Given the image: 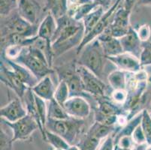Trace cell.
I'll return each mask as SVG.
<instances>
[{
    "instance_id": "1",
    "label": "cell",
    "mask_w": 151,
    "mask_h": 150,
    "mask_svg": "<svg viewBox=\"0 0 151 150\" xmlns=\"http://www.w3.org/2000/svg\"><path fill=\"white\" fill-rule=\"evenodd\" d=\"M57 27L52 39L53 56L58 57L73 47H78L84 38L83 22L68 14L57 19Z\"/></svg>"
},
{
    "instance_id": "2",
    "label": "cell",
    "mask_w": 151,
    "mask_h": 150,
    "mask_svg": "<svg viewBox=\"0 0 151 150\" xmlns=\"http://www.w3.org/2000/svg\"><path fill=\"white\" fill-rule=\"evenodd\" d=\"M14 61L28 68L38 81L54 73L44 53L32 47H23L20 56Z\"/></svg>"
},
{
    "instance_id": "3",
    "label": "cell",
    "mask_w": 151,
    "mask_h": 150,
    "mask_svg": "<svg viewBox=\"0 0 151 150\" xmlns=\"http://www.w3.org/2000/svg\"><path fill=\"white\" fill-rule=\"evenodd\" d=\"M79 54L77 64L86 68L101 79L107 58L100 41L97 38L93 40L82 49Z\"/></svg>"
},
{
    "instance_id": "4",
    "label": "cell",
    "mask_w": 151,
    "mask_h": 150,
    "mask_svg": "<svg viewBox=\"0 0 151 150\" xmlns=\"http://www.w3.org/2000/svg\"><path fill=\"white\" fill-rule=\"evenodd\" d=\"M84 119L70 117L57 120L47 118L46 129L61 136L70 145H76L75 143L82 133Z\"/></svg>"
},
{
    "instance_id": "5",
    "label": "cell",
    "mask_w": 151,
    "mask_h": 150,
    "mask_svg": "<svg viewBox=\"0 0 151 150\" xmlns=\"http://www.w3.org/2000/svg\"><path fill=\"white\" fill-rule=\"evenodd\" d=\"M38 27L32 25L23 19L18 13L9 17V18L1 27V36L9 34H18L25 38H31L38 35Z\"/></svg>"
},
{
    "instance_id": "6",
    "label": "cell",
    "mask_w": 151,
    "mask_h": 150,
    "mask_svg": "<svg viewBox=\"0 0 151 150\" xmlns=\"http://www.w3.org/2000/svg\"><path fill=\"white\" fill-rule=\"evenodd\" d=\"M1 122L10 128L13 131V142L17 140L23 141L28 140L37 129H39L36 121L29 114L16 122H10L3 119H1Z\"/></svg>"
},
{
    "instance_id": "7",
    "label": "cell",
    "mask_w": 151,
    "mask_h": 150,
    "mask_svg": "<svg viewBox=\"0 0 151 150\" xmlns=\"http://www.w3.org/2000/svg\"><path fill=\"white\" fill-rule=\"evenodd\" d=\"M76 71L83 81L86 93L96 98L105 96L106 85L101 78L86 68L78 64H76Z\"/></svg>"
},
{
    "instance_id": "8",
    "label": "cell",
    "mask_w": 151,
    "mask_h": 150,
    "mask_svg": "<svg viewBox=\"0 0 151 150\" xmlns=\"http://www.w3.org/2000/svg\"><path fill=\"white\" fill-rule=\"evenodd\" d=\"M121 2L122 0H116V2L105 12V14H103L102 17L100 19L96 26L94 27V29L89 33L88 35L84 36L81 44L77 47V54H79L82 50V49L86 44H88L90 42L93 41V40L96 39L101 33L104 32V31L108 28V26L111 24V21L113 20L114 14L116 12V11L119 8V5H120Z\"/></svg>"
},
{
    "instance_id": "9",
    "label": "cell",
    "mask_w": 151,
    "mask_h": 150,
    "mask_svg": "<svg viewBox=\"0 0 151 150\" xmlns=\"http://www.w3.org/2000/svg\"><path fill=\"white\" fill-rule=\"evenodd\" d=\"M60 80H63L67 83L69 89L70 97H89L90 95L86 93L83 86V81L80 75L76 71V65L74 68H59L57 69Z\"/></svg>"
},
{
    "instance_id": "10",
    "label": "cell",
    "mask_w": 151,
    "mask_h": 150,
    "mask_svg": "<svg viewBox=\"0 0 151 150\" xmlns=\"http://www.w3.org/2000/svg\"><path fill=\"white\" fill-rule=\"evenodd\" d=\"M130 14L131 11L126 10L123 7L118 8L114 14L111 24L104 32L116 38L124 36L131 27L129 24Z\"/></svg>"
},
{
    "instance_id": "11",
    "label": "cell",
    "mask_w": 151,
    "mask_h": 150,
    "mask_svg": "<svg viewBox=\"0 0 151 150\" xmlns=\"http://www.w3.org/2000/svg\"><path fill=\"white\" fill-rule=\"evenodd\" d=\"M0 80L7 87L14 92L22 101L26 92L29 89L2 60L0 62Z\"/></svg>"
},
{
    "instance_id": "12",
    "label": "cell",
    "mask_w": 151,
    "mask_h": 150,
    "mask_svg": "<svg viewBox=\"0 0 151 150\" xmlns=\"http://www.w3.org/2000/svg\"><path fill=\"white\" fill-rule=\"evenodd\" d=\"M63 107L70 117L84 119L91 112V107L84 97H70L65 102Z\"/></svg>"
},
{
    "instance_id": "13",
    "label": "cell",
    "mask_w": 151,
    "mask_h": 150,
    "mask_svg": "<svg viewBox=\"0 0 151 150\" xmlns=\"http://www.w3.org/2000/svg\"><path fill=\"white\" fill-rule=\"evenodd\" d=\"M97 107L95 110V122H101L105 118L111 116H120L124 114L123 107H120L116 103L112 102L105 96L97 98Z\"/></svg>"
},
{
    "instance_id": "14",
    "label": "cell",
    "mask_w": 151,
    "mask_h": 150,
    "mask_svg": "<svg viewBox=\"0 0 151 150\" xmlns=\"http://www.w3.org/2000/svg\"><path fill=\"white\" fill-rule=\"evenodd\" d=\"M107 60L113 63L121 71L127 73H136L142 69L141 62L138 58L128 53H123L115 56L106 57Z\"/></svg>"
},
{
    "instance_id": "15",
    "label": "cell",
    "mask_w": 151,
    "mask_h": 150,
    "mask_svg": "<svg viewBox=\"0 0 151 150\" xmlns=\"http://www.w3.org/2000/svg\"><path fill=\"white\" fill-rule=\"evenodd\" d=\"M26 115H27V109L23 105V101L19 98L13 99L9 104L0 108L1 119L8 122H16Z\"/></svg>"
},
{
    "instance_id": "16",
    "label": "cell",
    "mask_w": 151,
    "mask_h": 150,
    "mask_svg": "<svg viewBox=\"0 0 151 150\" xmlns=\"http://www.w3.org/2000/svg\"><path fill=\"white\" fill-rule=\"evenodd\" d=\"M41 9L40 5L36 0H17L18 14L32 25H37Z\"/></svg>"
},
{
    "instance_id": "17",
    "label": "cell",
    "mask_w": 151,
    "mask_h": 150,
    "mask_svg": "<svg viewBox=\"0 0 151 150\" xmlns=\"http://www.w3.org/2000/svg\"><path fill=\"white\" fill-rule=\"evenodd\" d=\"M124 53H128L140 59L142 52V41L138 38L137 31L130 27L124 36L119 38Z\"/></svg>"
},
{
    "instance_id": "18",
    "label": "cell",
    "mask_w": 151,
    "mask_h": 150,
    "mask_svg": "<svg viewBox=\"0 0 151 150\" xmlns=\"http://www.w3.org/2000/svg\"><path fill=\"white\" fill-rule=\"evenodd\" d=\"M1 60L8 65V66L10 67L12 71L15 73V74L21 80L22 82L24 83L29 88L32 89L38 82V79L34 76V74L28 68H26L25 66L22 65L13 60H9L2 56H1Z\"/></svg>"
},
{
    "instance_id": "19",
    "label": "cell",
    "mask_w": 151,
    "mask_h": 150,
    "mask_svg": "<svg viewBox=\"0 0 151 150\" xmlns=\"http://www.w3.org/2000/svg\"><path fill=\"white\" fill-rule=\"evenodd\" d=\"M97 39L100 41L106 57L115 56L124 53L119 38H114L104 32Z\"/></svg>"
},
{
    "instance_id": "20",
    "label": "cell",
    "mask_w": 151,
    "mask_h": 150,
    "mask_svg": "<svg viewBox=\"0 0 151 150\" xmlns=\"http://www.w3.org/2000/svg\"><path fill=\"white\" fill-rule=\"evenodd\" d=\"M34 94L45 101H50L54 97L56 87L54 86L53 81L50 75H47L43 79L40 80L32 88Z\"/></svg>"
},
{
    "instance_id": "21",
    "label": "cell",
    "mask_w": 151,
    "mask_h": 150,
    "mask_svg": "<svg viewBox=\"0 0 151 150\" xmlns=\"http://www.w3.org/2000/svg\"><path fill=\"white\" fill-rule=\"evenodd\" d=\"M57 27V20L51 14L48 13L38 26L37 35L52 44V39Z\"/></svg>"
},
{
    "instance_id": "22",
    "label": "cell",
    "mask_w": 151,
    "mask_h": 150,
    "mask_svg": "<svg viewBox=\"0 0 151 150\" xmlns=\"http://www.w3.org/2000/svg\"><path fill=\"white\" fill-rule=\"evenodd\" d=\"M69 8L68 0H46L45 11L50 13L56 20L67 14Z\"/></svg>"
},
{
    "instance_id": "23",
    "label": "cell",
    "mask_w": 151,
    "mask_h": 150,
    "mask_svg": "<svg viewBox=\"0 0 151 150\" xmlns=\"http://www.w3.org/2000/svg\"><path fill=\"white\" fill-rule=\"evenodd\" d=\"M105 8L101 5H99L97 8H95L93 11L90 12L83 19L82 22L84 27V36L88 35L96 26L100 19L102 17L103 14H105Z\"/></svg>"
},
{
    "instance_id": "24",
    "label": "cell",
    "mask_w": 151,
    "mask_h": 150,
    "mask_svg": "<svg viewBox=\"0 0 151 150\" xmlns=\"http://www.w3.org/2000/svg\"><path fill=\"white\" fill-rule=\"evenodd\" d=\"M127 77H128V73L120 69H116L108 74V81L113 90H119V89L126 90Z\"/></svg>"
},
{
    "instance_id": "25",
    "label": "cell",
    "mask_w": 151,
    "mask_h": 150,
    "mask_svg": "<svg viewBox=\"0 0 151 150\" xmlns=\"http://www.w3.org/2000/svg\"><path fill=\"white\" fill-rule=\"evenodd\" d=\"M115 131H116V126H107L99 122H95L86 134L101 140L108 137V136L114 134Z\"/></svg>"
},
{
    "instance_id": "26",
    "label": "cell",
    "mask_w": 151,
    "mask_h": 150,
    "mask_svg": "<svg viewBox=\"0 0 151 150\" xmlns=\"http://www.w3.org/2000/svg\"><path fill=\"white\" fill-rule=\"evenodd\" d=\"M99 5L98 3L95 2L83 4L79 6H72L69 5L68 14L78 21H82L86 15L93 11Z\"/></svg>"
},
{
    "instance_id": "27",
    "label": "cell",
    "mask_w": 151,
    "mask_h": 150,
    "mask_svg": "<svg viewBox=\"0 0 151 150\" xmlns=\"http://www.w3.org/2000/svg\"><path fill=\"white\" fill-rule=\"evenodd\" d=\"M141 119H142V111L138 113L137 115L134 116V117L129 120L123 128L119 129L116 134H114L115 141L123 136H132L134 129L141 125Z\"/></svg>"
},
{
    "instance_id": "28",
    "label": "cell",
    "mask_w": 151,
    "mask_h": 150,
    "mask_svg": "<svg viewBox=\"0 0 151 150\" xmlns=\"http://www.w3.org/2000/svg\"><path fill=\"white\" fill-rule=\"evenodd\" d=\"M47 105V118L52 119H66L70 118L69 116L65 112L64 107L60 105L54 98L48 101Z\"/></svg>"
},
{
    "instance_id": "29",
    "label": "cell",
    "mask_w": 151,
    "mask_h": 150,
    "mask_svg": "<svg viewBox=\"0 0 151 150\" xmlns=\"http://www.w3.org/2000/svg\"><path fill=\"white\" fill-rule=\"evenodd\" d=\"M45 142L48 143L54 149L68 150L71 146V145L63 137L47 129L45 131Z\"/></svg>"
},
{
    "instance_id": "30",
    "label": "cell",
    "mask_w": 151,
    "mask_h": 150,
    "mask_svg": "<svg viewBox=\"0 0 151 150\" xmlns=\"http://www.w3.org/2000/svg\"><path fill=\"white\" fill-rule=\"evenodd\" d=\"M70 98L69 89L67 83L63 80H60L58 86L56 87L53 98L63 107L65 101Z\"/></svg>"
},
{
    "instance_id": "31",
    "label": "cell",
    "mask_w": 151,
    "mask_h": 150,
    "mask_svg": "<svg viewBox=\"0 0 151 150\" xmlns=\"http://www.w3.org/2000/svg\"><path fill=\"white\" fill-rule=\"evenodd\" d=\"M101 140L85 134L76 144L80 150H98Z\"/></svg>"
},
{
    "instance_id": "32",
    "label": "cell",
    "mask_w": 151,
    "mask_h": 150,
    "mask_svg": "<svg viewBox=\"0 0 151 150\" xmlns=\"http://www.w3.org/2000/svg\"><path fill=\"white\" fill-rule=\"evenodd\" d=\"M141 126L145 133L146 144L148 146H151V116L148 112V110L145 109L142 111Z\"/></svg>"
},
{
    "instance_id": "33",
    "label": "cell",
    "mask_w": 151,
    "mask_h": 150,
    "mask_svg": "<svg viewBox=\"0 0 151 150\" xmlns=\"http://www.w3.org/2000/svg\"><path fill=\"white\" fill-rule=\"evenodd\" d=\"M17 8V0H0L1 17H9Z\"/></svg>"
},
{
    "instance_id": "34",
    "label": "cell",
    "mask_w": 151,
    "mask_h": 150,
    "mask_svg": "<svg viewBox=\"0 0 151 150\" xmlns=\"http://www.w3.org/2000/svg\"><path fill=\"white\" fill-rule=\"evenodd\" d=\"M23 48V46L22 44L10 45V46L6 47L2 50L1 56L14 61L20 56Z\"/></svg>"
},
{
    "instance_id": "35",
    "label": "cell",
    "mask_w": 151,
    "mask_h": 150,
    "mask_svg": "<svg viewBox=\"0 0 151 150\" xmlns=\"http://www.w3.org/2000/svg\"><path fill=\"white\" fill-rule=\"evenodd\" d=\"M140 62L143 67L151 65V42L146 41L142 43V52L140 56Z\"/></svg>"
},
{
    "instance_id": "36",
    "label": "cell",
    "mask_w": 151,
    "mask_h": 150,
    "mask_svg": "<svg viewBox=\"0 0 151 150\" xmlns=\"http://www.w3.org/2000/svg\"><path fill=\"white\" fill-rule=\"evenodd\" d=\"M13 140L12 137L6 133L1 126L0 130V150H13Z\"/></svg>"
},
{
    "instance_id": "37",
    "label": "cell",
    "mask_w": 151,
    "mask_h": 150,
    "mask_svg": "<svg viewBox=\"0 0 151 150\" xmlns=\"http://www.w3.org/2000/svg\"><path fill=\"white\" fill-rule=\"evenodd\" d=\"M128 98V92L127 90H114L111 93V99L114 103L118 105H123L126 103Z\"/></svg>"
},
{
    "instance_id": "38",
    "label": "cell",
    "mask_w": 151,
    "mask_h": 150,
    "mask_svg": "<svg viewBox=\"0 0 151 150\" xmlns=\"http://www.w3.org/2000/svg\"><path fill=\"white\" fill-rule=\"evenodd\" d=\"M132 137L134 145L142 146L146 144V138H145V133L143 131L141 125L134 129L132 134Z\"/></svg>"
},
{
    "instance_id": "39",
    "label": "cell",
    "mask_w": 151,
    "mask_h": 150,
    "mask_svg": "<svg viewBox=\"0 0 151 150\" xmlns=\"http://www.w3.org/2000/svg\"><path fill=\"white\" fill-rule=\"evenodd\" d=\"M138 38L142 42L149 41L151 36V29L148 24H143L138 28L137 31Z\"/></svg>"
},
{
    "instance_id": "40",
    "label": "cell",
    "mask_w": 151,
    "mask_h": 150,
    "mask_svg": "<svg viewBox=\"0 0 151 150\" xmlns=\"http://www.w3.org/2000/svg\"><path fill=\"white\" fill-rule=\"evenodd\" d=\"M115 144L120 148L132 149L134 144L132 136H123L115 141Z\"/></svg>"
},
{
    "instance_id": "41",
    "label": "cell",
    "mask_w": 151,
    "mask_h": 150,
    "mask_svg": "<svg viewBox=\"0 0 151 150\" xmlns=\"http://www.w3.org/2000/svg\"><path fill=\"white\" fill-rule=\"evenodd\" d=\"M116 144H115L114 136L113 134L108 136L105 139L103 144L98 150H114Z\"/></svg>"
},
{
    "instance_id": "42",
    "label": "cell",
    "mask_w": 151,
    "mask_h": 150,
    "mask_svg": "<svg viewBox=\"0 0 151 150\" xmlns=\"http://www.w3.org/2000/svg\"><path fill=\"white\" fill-rule=\"evenodd\" d=\"M68 1H69V5L72 6H79L83 4L90 3L93 2V0H68Z\"/></svg>"
},
{
    "instance_id": "43",
    "label": "cell",
    "mask_w": 151,
    "mask_h": 150,
    "mask_svg": "<svg viewBox=\"0 0 151 150\" xmlns=\"http://www.w3.org/2000/svg\"><path fill=\"white\" fill-rule=\"evenodd\" d=\"M138 0H124V4H123V8H126V10L132 11L133 6L134 4L137 3Z\"/></svg>"
},
{
    "instance_id": "44",
    "label": "cell",
    "mask_w": 151,
    "mask_h": 150,
    "mask_svg": "<svg viewBox=\"0 0 151 150\" xmlns=\"http://www.w3.org/2000/svg\"><path fill=\"white\" fill-rule=\"evenodd\" d=\"M111 0H93V2H96L99 5H101L105 10H108L109 8V4L111 3Z\"/></svg>"
},
{
    "instance_id": "45",
    "label": "cell",
    "mask_w": 151,
    "mask_h": 150,
    "mask_svg": "<svg viewBox=\"0 0 151 150\" xmlns=\"http://www.w3.org/2000/svg\"><path fill=\"white\" fill-rule=\"evenodd\" d=\"M137 4H138V5H150L151 0H138V2H137Z\"/></svg>"
},
{
    "instance_id": "46",
    "label": "cell",
    "mask_w": 151,
    "mask_h": 150,
    "mask_svg": "<svg viewBox=\"0 0 151 150\" xmlns=\"http://www.w3.org/2000/svg\"><path fill=\"white\" fill-rule=\"evenodd\" d=\"M68 150H80V149L77 145H71Z\"/></svg>"
},
{
    "instance_id": "47",
    "label": "cell",
    "mask_w": 151,
    "mask_h": 150,
    "mask_svg": "<svg viewBox=\"0 0 151 150\" xmlns=\"http://www.w3.org/2000/svg\"><path fill=\"white\" fill-rule=\"evenodd\" d=\"M117 150H133V149H123V148H120L117 146Z\"/></svg>"
},
{
    "instance_id": "48",
    "label": "cell",
    "mask_w": 151,
    "mask_h": 150,
    "mask_svg": "<svg viewBox=\"0 0 151 150\" xmlns=\"http://www.w3.org/2000/svg\"><path fill=\"white\" fill-rule=\"evenodd\" d=\"M145 150H151V146H148L147 145V148L145 149Z\"/></svg>"
},
{
    "instance_id": "49",
    "label": "cell",
    "mask_w": 151,
    "mask_h": 150,
    "mask_svg": "<svg viewBox=\"0 0 151 150\" xmlns=\"http://www.w3.org/2000/svg\"><path fill=\"white\" fill-rule=\"evenodd\" d=\"M148 112H149L150 115V116H151V107H150V110H148Z\"/></svg>"
},
{
    "instance_id": "50",
    "label": "cell",
    "mask_w": 151,
    "mask_h": 150,
    "mask_svg": "<svg viewBox=\"0 0 151 150\" xmlns=\"http://www.w3.org/2000/svg\"><path fill=\"white\" fill-rule=\"evenodd\" d=\"M53 150H64V149H54Z\"/></svg>"
},
{
    "instance_id": "51",
    "label": "cell",
    "mask_w": 151,
    "mask_h": 150,
    "mask_svg": "<svg viewBox=\"0 0 151 150\" xmlns=\"http://www.w3.org/2000/svg\"><path fill=\"white\" fill-rule=\"evenodd\" d=\"M114 150H117V145H116V147H115V149Z\"/></svg>"
}]
</instances>
